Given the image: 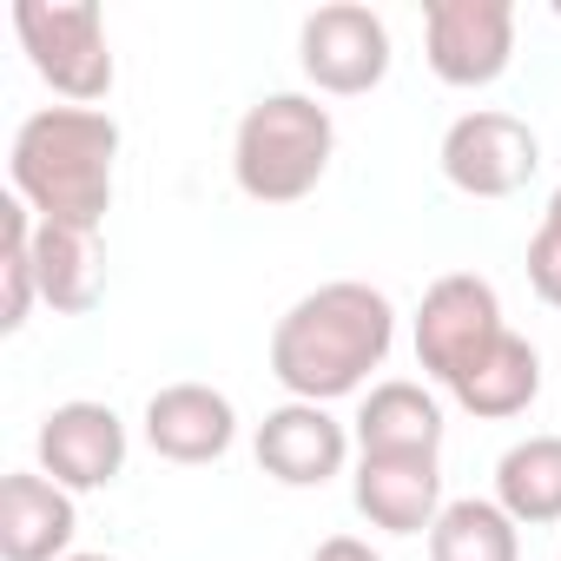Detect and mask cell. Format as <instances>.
Wrapping results in <instances>:
<instances>
[{
  "mask_svg": "<svg viewBox=\"0 0 561 561\" xmlns=\"http://www.w3.org/2000/svg\"><path fill=\"white\" fill-rule=\"evenodd\" d=\"M397 344V305L364 277H331L305 291L271 331V377L298 403H337L383 370Z\"/></svg>",
  "mask_w": 561,
  "mask_h": 561,
  "instance_id": "obj_1",
  "label": "cell"
},
{
  "mask_svg": "<svg viewBox=\"0 0 561 561\" xmlns=\"http://www.w3.org/2000/svg\"><path fill=\"white\" fill-rule=\"evenodd\" d=\"M113 165H119V119L100 106H41L21 119L8 152L14 198L41 225H80V231L106 225Z\"/></svg>",
  "mask_w": 561,
  "mask_h": 561,
  "instance_id": "obj_2",
  "label": "cell"
},
{
  "mask_svg": "<svg viewBox=\"0 0 561 561\" xmlns=\"http://www.w3.org/2000/svg\"><path fill=\"white\" fill-rule=\"evenodd\" d=\"M331 152H337L331 106H318L311 93H264L244 106L231 133V179L257 205H298L324 185Z\"/></svg>",
  "mask_w": 561,
  "mask_h": 561,
  "instance_id": "obj_3",
  "label": "cell"
},
{
  "mask_svg": "<svg viewBox=\"0 0 561 561\" xmlns=\"http://www.w3.org/2000/svg\"><path fill=\"white\" fill-rule=\"evenodd\" d=\"M14 34L27 67L67 100V106H100L113 93V47L93 0H14Z\"/></svg>",
  "mask_w": 561,
  "mask_h": 561,
  "instance_id": "obj_4",
  "label": "cell"
},
{
  "mask_svg": "<svg viewBox=\"0 0 561 561\" xmlns=\"http://www.w3.org/2000/svg\"><path fill=\"white\" fill-rule=\"evenodd\" d=\"M508 324H502V298H495V285L489 277H476V271H449V277H436V285L423 291V305H416V364H423V377L430 383H456L495 337H502Z\"/></svg>",
  "mask_w": 561,
  "mask_h": 561,
  "instance_id": "obj_5",
  "label": "cell"
},
{
  "mask_svg": "<svg viewBox=\"0 0 561 561\" xmlns=\"http://www.w3.org/2000/svg\"><path fill=\"white\" fill-rule=\"evenodd\" d=\"M390 27L383 14L357 8V0H331V8L305 14L298 27V67L318 93L331 100H357V93H377L390 80Z\"/></svg>",
  "mask_w": 561,
  "mask_h": 561,
  "instance_id": "obj_6",
  "label": "cell"
},
{
  "mask_svg": "<svg viewBox=\"0 0 561 561\" xmlns=\"http://www.w3.org/2000/svg\"><path fill=\"white\" fill-rule=\"evenodd\" d=\"M443 179L469 198H515L535 172H541V139L528 119L502 113V106H476L462 119H449L443 146Z\"/></svg>",
  "mask_w": 561,
  "mask_h": 561,
  "instance_id": "obj_7",
  "label": "cell"
},
{
  "mask_svg": "<svg viewBox=\"0 0 561 561\" xmlns=\"http://www.w3.org/2000/svg\"><path fill=\"white\" fill-rule=\"evenodd\" d=\"M423 60L443 87H495L515 60V8L508 0H430Z\"/></svg>",
  "mask_w": 561,
  "mask_h": 561,
  "instance_id": "obj_8",
  "label": "cell"
},
{
  "mask_svg": "<svg viewBox=\"0 0 561 561\" xmlns=\"http://www.w3.org/2000/svg\"><path fill=\"white\" fill-rule=\"evenodd\" d=\"M126 423L113 403H93V397H73V403H54L41 416V436H34V456H41V476H54L67 495H87V489H113L126 476Z\"/></svg>",
  "mask_w": 561,
  "mask_h": 561,
  "instance_id": "obj_9",
  "label": "cell"
},
{
  "mask_svg": "<svg viewBox=\"0 0 561 561\" xmlns=\"http://www.w3.org/2000/svg\"><path fill=\"white\" fill-rule=\"evenodd\" d=\"M351 430L324 410V403H277V410H264V423H257V436H251V449H257V469L271 476V482H285V489H324L331 476H344V462H351Z\"/></svg>",
  "mask_w": 561,
  "mask_h": 561,
  "instance_id": "obj_10",
  "label": "cell"
},
{
  "mask_svg": "<svg viewBox=\"0 0 561 561\" xmlns=\"http://www.w3.org/2000/svg\"><path fill=\"white\" fill-rule=\"evenodd\" d=\"M146 443L152 456L179 462V469H198V462H218L231 443H238V410L225 390L211 383H165L146 397Z\"/></svg>",
  "mask_w": 561,
  "mask_h": 561,
  "instance_id": "obj_11",
  "label": "cell"
},
{
  "mask_svg": "<svg viewBox=\"0 0 561 561\" xmlns=\"http://www.w3.org/2000/svg\"><path fill=\"white\" fill-rule=\"evenodd\" d=\"M351 502L383 535H430L443 502V462L436 456H357Z\"/></svg>",
  "mask_w": 561,
  "mask_h": 561,
  "instance_id": "obj_12",
  "label": "cell"
},
{
  "mask_svg": "<svg viewBox=\"0 0 561 561\" xmlns=\"http://www.w3.org/2000/svg\"><path fill=\"white\" fill-rule=\"evenodd\" d=\"M73 535H80V508L54 476L14 469L0 482V561H67Z\"/></svg>",
  "mask_w": 561,
  "mask_h": 561,
  "instance_id": "obj_13",
  "label": "cell"
},
{
  "mask_svg": "<svg viewBox=\"0 0 561 561\" xmlns=\"http://www.w3.org/2000/svg\"><path fill=\"white\" fill-rule=\"evenodd\" d=\"M443 403L430 383H410V377H390V383H370L364 403H357V456H443Z\"/></svg>",
  "mask_w": 561,
  "mask_h": 561,
  "instance_id": "obj_14",
  "label": "cell"
},
{
  "mask_svg": "<svg viewBox=\"0 0 561 561\" xmlns=\"http://www.w3.org/2000/svg\"><path fill=\"white\" fill-rule=\"evenodd\" d=\"M449 397H456L469 416H482V423H508V416H522V410L541 397V351H535L528 337L502 331V337L449 383Z\"/></svg>",
  "mask_w": 561,
  "mask_h": 561,
  "instance_id": "obj_15",
  "label": "cell"
},
{
  "mask_svg": "<svg viewBox=\"0 0 561 561\" xmlns=\"http://www.w3.org/2000/svg\"><path fill=\"white\" fill-rule=\"evenodd\" d=\"M34 277H41V305L60 318H87L106 291V264H100V231L80 225H34Z\"/></svg>",
  "mask_w": 561,
  "mask_h": 561,
  "instance_id": "obj_16",
  "label": "cell"
},
{
  "mask_svg": "<svg viewBox=\"0 0 561 561\" xmlns=\"http://www.w3.org/2000/svg\"><path fill=\"white\" fill-rule=\"evenodd\" d=\"M495 502L522 528L561 522V436H522L495 462Z\"/></svg>",
  "mask_w": 561,
  "mask_h": 561,
  "instance_id": "obj_17",
  "label": "cell"
},
{
  "mask_svg": "<svg viewBox=\"0 0 561 561\" xmlns=\"http://www.w3.org/2000/svg\"><path fill=\"white\" fill-rule=\"evenodd\" d=\"M430 561H522V522L495 495H462L436 515Z\"/></svg>",
  "mask_w": 561,
  "mask_h": 561,
  "instance_id": "obj_18",
  "label": "cell"
},
{
  "mask_svg": "<svg viewBox=\"0 0 561 561\" xmlns=\"http://www.w3.org/2000/svg\"><path fill=\"white\" fill-rule=\"evenodd\" d=\"M34 211L21 198H0V331H21L34 298H41V277H34Z\"/></svg>",
  "mask_w": 561,
  "mask_h": 561,
  "instance_id": "obj_19",
  "label": "cell"
},
{
  "mask_svg": "<svg viewBox=\"0 0 561 561\" xmlns=\"http://www.w3.org/2000/svg\"><path fill=\"white\" fill-rule=\"evenodd\" d=\"M528 285H535L541 305L561 311V185L548 192V211H541V225L528 238Z\"/></svg>",
  "mask_w": 561,
  "mask_h": 561,
  "instance_id": "obj_20",
  "label": "cell"
},
{
  "mask_svg": "<svg viewBox=\"0 0 561 561\" xmlns=\"http://www.w3.org/2000/svg\"><path fill=\"white\" fill-rule=\"evenodd\" d=\"M311 561H383L364 535H324L318 548H311Z\"/></svg>",
  "mask_w": 561,
  "mask_h": 561,
  "instance_id": "obj_21",
  "label": "cell"
},
{
  "mask_svg": "<svg viewBox=\"0 0 561 561\" xmlns=\"http://www.w3.org/2000/svg\"><path fill=\"white\" fill-rule=\"evenodd\" d=\"M67 561H119V554H67Z\"/></svg>",
  "mask_w": 561,
  "mask_h": 561,
  "instance_id": "obj_22",
  "label": "cell"
},
{
  "mask_svg": "<svg viewBox=\"0 0 561 561\" xmlns=\"http://www.w3.org/2000/svg\"><path fill=\"white\" fill-rule=\"evenodd\" d=\"M554 21H561V0H554Z\"/></svg>",
  "mask_w": 561,
  "mask_h": 561,
  "instance_id": "obj_23",
  "label": "cell"
}]
</instances>
